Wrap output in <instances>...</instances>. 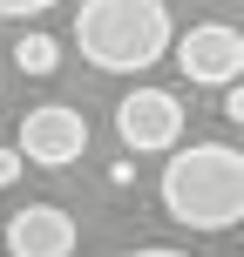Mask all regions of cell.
I'll list each match as a JSON object with an SVG mask.
<instances>
[{
	"mask_svg": "<svg viewBox=\"0 0 244 257\" xmlns=\"http://www.w3.org/2000/svg\"><path fill=\"white\" fill-rule=\"evenodd\" d=\"M217 95H224L217 115H224V122H244V88H237V81H231V88H217Z\"/></svg>",
	"mask_w": 244,
	"mask_h": 257,
	"instance_id": "9c48e42d",
	"label": "cell"
},
{
	"mask_svg": "<svg viewBox=\"0 0 244 257\" xmlns=\"http://www.w3.org/2000/svg\"><path fill=\"white\" fill-rule=\"evenodd\" d=\"M7 250L14 257H75V223L54 203H27L7 217Z\"/></svg>",
	"mask_w": 244,
	"mask_h": 257,
	"instance_id": "8992f818",
	"label": "cell"
},
{
	"mask_svg": "<svg viewBox=\"0 0 244 257\" xmlns=\"http://www.w3.org/2000/svg\"><path fill=\"white\" fill-rule=\"evenodd\" d=\"M14 68H21V75H54V68H61V41L54 34H21L14 41Z\"/></svg>",
	"mask_w": 244,
	"mask_h": 257,
	"instance_id": "52a82bcc",
	"label": "cell"
},
{
	"mask_svg": "<svg viewBox=\"0 0 244 257\" xmlns=\"http://www.w3.org/2000/svg\"><path fill=\"white\" fill-rule=\"evenodd\" d=\"M21 169H27V163H21V149H0V190H7V183L21 176Z\"/></svg>",
	"mask_w": 244,
	"mask_h": 257,
	"instance_id": "30bf717a",
	"label": "cell"
},
{
	"mask_svg": "<svg viewBox=\"0 0 244 257\" xmlns=\"http://www.w3.org/2000/svg\"><path fill=\"white\" fill-rule=\"evenodd\" d=\"M163 210L183 230H231L244 217V156L231 142H190V149H170L163 169Z\"/></svg>",
	"mask_w": 244,
	"mask_h": 257,
	"instance_id": "6da1fadb",
	"label": "cell"
},
{
	"mask_svg": "<svg viewBox=\"0 0 244 257\" xmlns=\"http://www.w3.org/2000/svg\"><path fill=\"white\" fill-rule=\"evenodd\" d=\"M21 163H41V169H68L82 163V149H89V122H82V108L68 102H48V108H27L21 115Z\"/></svg>",
	"mask_w": 244,
	"mask_h": 257,
	"instance_id": "5b68a950",
	"label": "cell"
},
{
	"mask_svg": "<svg viewBox=\"0 0 244 257\" xmlns=\"http://www.w3.org/2000/svg\"><path fill=\"white\" fill-rule=\"evenodd\" d=\"M48 7H61V0H0V21H34Z\"/></svg>",
	"mask_w": 244,
	"mask_h": 257,
	"instance_id": "ba28073f",
	"label": "cell"
},
{
	"mask_svg": "<svg viewBox=\"0 0 244 257\" xmlns=\"http://www.w3.org/2000/svg\"><path fill=\"white\" fill-rule=\"evenodd\" d=\"M170 48H177V68L190 88H231L244 75V34L224 21H204L190 27V34H170Z\"/></svg>",
	"mask_w": 244,
	"mask_h": 257,
	"instance_id": "3957f363",
	"label": "cell"
},
{
	"mask_svg": "<svg viewBox=\"0 0 244 257\" xmlns=\"http://www.w3.org/2000/svg\"><path fill=\"white\" fill-rule=\"evenodd\" d=\"M116 136H122V149H136V156L177 149L183 142V102L170 88H129L116 102Z\"/></svg>",
	"mask_w": 244,
	"mask_h": 257,
	"instance_id": "277c9868",
	"label": "cell"
},
{
	"mask_svg": "<svg viewBox=\"0 0 244 257\" xmlns=\"http://www.w3.org/2000/svg\"><path fill=\"white\" fill-rule=\"evenodd\" d=\"M122 257H190V250H170V244H142V250H122Z\"/></svg>",
	"mask_w": 244,
	"mask_h": 257,
	"instance_id": "8fae6325",
	"label": "cell"
},
{
	"mask_svg": "<svg viewBox=\"0 0 244 257\" xmlns=\"http://www.w3.org/2000/svg\"><path fill=\"white\" fill-rule=\"evenodd\" d=\"M170 7L163 0H82L75 7V48L102 75H142L170 54Z\"/></svg>",
	"mask_w": 244,
	"mask_h": 257,
	"instance_id": "7a4b0ae2",
	"label": "cell"
}]
</instances>
